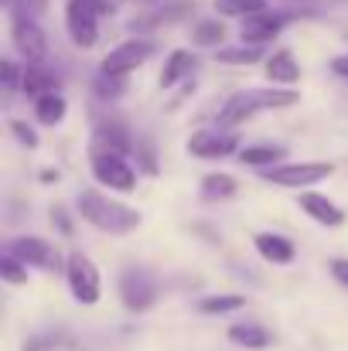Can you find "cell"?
Masks as SVG:
<instances>
[{"instance_id": "e0dca14e", "label": "cell", "mask_w": 348, "mask_h": 351, "mask_svg": "<svg viewBox=\"0 0 348 351\" xmlns=\"http://www.w3.org/2000/svg\"><path fill=\"white\" fill-rule=\"evenodd\" d=\"M297 75H301V69H297L290 51H273L266 58V79L270 82H297Z\"/></svg>"}, {"instance_id": "cb8c5ba5", "label": "cell", "mask_w": 348, "mask_h": 351, "mask_svg": "<svg viewBox=\"0 0 348 351\" xmlns=\"http://www.w3.org/2000/svg\"><path fill=\"white\" fill-rule=\"evenodd\" d=\"M232 195H235V181H232L229 174H209V178L202 181V198H209V202L232 198Z\"/></svg>"}, {"instance_id": "4dcf8cb0", "label": "cell", "mask_w": 348, "mask_h": 351, "mask_svg": "<svg viewBox=\"0 0 348 351\" xmlns=\"http://www.w3.org/2000/svg\"><path fill=\"white\" fill-rule=\"evenodd\" d=\"M332 276H335L342 287H348V259H335V263H332Z\"/></svg>"}, {"instance_id": "7402d4cb", "label": "cell", "mask_w": 348, "mask_h": 351, "mask_svg": "<svg viewBox=\"0 0 348 351\" xmlns=\"http://www.w3.org/2000/svg\"><path fill=\"white\" fill-rule=\"evenodd\" d=\"M34 117L41 119L45 126H55V123H62L65 117V99L55 93V96H45V99H38L34 103Z\"/></svg>"}, {"instance_id": "ac0fdd59", "label": "cell", "mask_w": 348, "mask_h": 351, "mask_svg": "<svg viewBox=\"0 0 348 351\" xmlns=\"http://www.w3.org/2000/svg\"><path fill=\"white\" fill-rule=\"evenodd\" d=\"M229 341L242 345V348H270L273 335L259 324H235V328H229Z\"/></svg>"}, {"instance_id": "603a6c76", "label": "cell", "mask_w": 348, "mask_h": 351, "mask_svg": "<svg viewBox=\"0 0 348 351\" xmlns=\"http://www.w3.org/2000/svg\"><path fill=\"white\" fill-rule=\"evenodd\" d=\"M259 110H277V106H294L297 93H283V89H249Z\"/></svg>"}, {"instance_id": "44dd1931", "label": "cell", "mask_w": 348, "mask_h": 351, "mask_svg": "<svg viewBox=\"0 0 348 351\" xmlns=\"http://www.w3.org/2000/svg\"><path fill=\"white\" fill-rule=\"evenodd\" d=\"M216 7H219V14H226V17H253V14H263L266 10V0H216Z\"/></svg>"}, {"instance_id": "277c9868", "label": "cell", "mask_w": 348, "mask_h": 351, "mask_svg": "<svg viewBox=\"0 0 348 351\" xmlns=\"http://www.w3.org/2000/svg\"><path fill=\"white\" fill-rule=\"evenodd\" d=\"M69 290L79 304L93 307L100 300V269L86 252H72L69 256Z\"/></svg>"}, {"instance_id": "7c38bea8", "label": "cell", "mask_w": 348, "mask_h": 351, "mask_svg": "<svg viewBox=\"0 0 348 351\" xmlns=\"http://www.w3.org/2000/svg\"><path fill=\"white\" fill-rule=\"evenodd\" d=\"M297 202H301V208H304V212H308L311 219H318V222H321V226H328V229H338V226L345 222V212H342L338 205H332V202H328L325 195L304 191V195H301Z\"/></svg>"}, {"instance_id": "f546056e", "label": "cell", "mask_w": 348, "mask_h": 351, "mask_svg": "<svg viewBox=\"0 0 348 351\" xmlns=\"http://www.w3.org/2000/svg\"><path fill=\"white\" fill-rule=\"evenodd\" d=\"M10 130L17 133V140H21L24 147H38V136H34V130H31L27 123H17V119H14V123H10Z\"/></svg>"}, {"instance_id": "f1b7e54d", "label": "cell", "mask_w": 348, "mask_h": 351, "mask_svg": "<svg viewBox=\"0 0 348 351\" xmlns=\"http://www.w3.org/2000/svg\"><path fill=\"white\" fill-rule=\"evenodd\" d=\"M21 82H24V75L17 72V65L14 62H3V93H7V99L21 89Z\"/></svg>"}, {"instance_id": "1f68e13d", "label": "cell", "mask_w": 348, "mask_h": 351, "mask_svg": "<svg viewBox=\"0 0 348 351\" xmlns=\"http://www.w3.org/2000/svg\"><path fill=\"white\" fill-rule=\"evenodd\" d=\"M332 69H335V75H348V55H338L332 62Z\"/></svg>"}, {"instance_id": "5bb4252c", "label": "cell", "mask_w": 348, "mask_h": 351, "mask_svg": "<svg viewBox=\"0 0 348 351\" xmlns=\"http://www.w3.org/2000/svg\"><path fill=\"white\" fill-rule=\"evenodd\" d=\"M130 136L123 126H100L93 133V154H113V157H126L130 154Z\"/></svg>"}, {"instance_id": "52a82bcc", "label": "cell", "mask_w": 348, "mask_h": 351, "mask_svg": "<svg viewBox=\"0 0 348 351\" xmlns=\"http://www.w3.org/2000/svg\"><path fill=\"white\" fill-rule=\"evenodd\" d=\"M7 256H14L17 263L24 266H38V269H58V252L45 242V239H34V235H21L7 245Z\"/></svg>"}, {"instance_id": "ffe728a7", "label": "cell", "mask_w": 348, "mask_h": 351, "mask_svg": "<svg viewBox=\"0 0 348 351\" xmlns=\"http://www.w3.org/2000/svg\"><path fill=\"white\" fill-rule=\"evenodd\" d=\"M287 150L283 147H273V143H263V147H246V150H239V160L242 164H249V167H277V160L283 157Z\"/></svg>"}, {"instance_id": "8992f818", "label": "cell", "mask_w": 348, "mask_h": 351, "mask_svg": "<svg viewBox=\"0 0 348 351\" xmlns=\"http://www.w3.org/2000/svg\"><path fill=\"white\" fill-rule=\"evenodd\" d=\"M14 48L27 58V65H41L48 55V38L31 17H14Z\"/></svg>"}, {"instance_id": "30bf717a", "label": "cell", "mask_w": 348, "mask_h": 351, "mask_svg": "<svg viewBox=\"0 0 348 351\" xmlns=\"http://www.w3.org/2000/svg\"><path fill=\"white\" fill-rule=\"evenodd\" d=\"M235 136L232 133H219V130H202V133H195L192 140H188V150L195 154V157H229L232 150H235Z\"/></svg>"}, {"instance_id": "2e32d148", "label": "cell", "mask_w": 348, "mask_h": 351, "mask_svg": "<svg viewBox=\"0 0 348 351\" xmlns=\"http://www.w3.org/2000/svg\"><path fill=\"white\" fill-rule=\"evenodd\" d=\"M259 106H256V99H253V93H235L229 103L222 106V113H219V123L222 126H239L242 119H249L256 113Z\"/></svg>"}, {"instance_id": "6da1fadb", "label": "cell", "mask_w": 348, "mask_h": 351, "mask_svg": "<svg viewBox=\"0 0 348 351\" xmlns=\"http://www.w3.org/2000/svg\"><path fill=\"white\" fill-rule=\"evenodd\" d=\"M76 208H79V215H82L89 226H96L100 232L126 235L140 226V215H137L133 208L119 205L113 198H103L100 191H89V188L76 195Z\"/></svg>"}, {"instance_id": "4fadbf2b", "label": "cell", "mask_w": 348, "mask_h": 351, "mask_svg": "<svg viewBox=\"0 0 348 351\" xmlns=\"http://www.w3.org/2000/svg\"><path fill=\"white\" fill-rule=\"evenodd\" d=\"M256 252H259L266 263H277V266H287V263H294V256H297V249H294L290 239L273 235V232L256 235Z\"/></svg>"}, {"instance_id": "d4e9b609", "label": "cell", "mask_w": 348, "mask_h": 351, "mask_svg": "<svg viewBox=\"0 0 348 351\" xmlns=\"http://www.w3.org/2000/svg\"><path fill=\"white\" fill-rule=\"evenodd\" d=\"M239 307H246V300H242L239 293H219V297H205V300L198 304V311H202V314H232V311H239Z\"/></svg>"}, {"instance_id": "4316f807", "label": "cell", "mask_w": 348, "mask_h": 351, "mask_svg": "<svg viewBox=\"0 0 348 351\" xmlns=\"http://www.w3.org/2000/svg\"><path fill=\"white\" fill-rule=\"evenodd\" d=\"M222 34H226V31H222L219 21H202V24L195 27V41H198V45H219Z\"/></svg>"}, {"instance_id": "5b68a950", "label": "cell", "mask_w": 348, "mask_h": 351, "mask_svg": "<svg viewBox=\"0 0 348 351\" xmlns=\"http://www.w3.org/2000/svg\"><path fill=\"white\" fill-rule=\"evenodd\" d=\"M93 174L110 191H130L133 181H137V174L126 164V157H113V154H93Z\"/></svg>"}, {"instance_id": "d6986e66", "label": "cell", "mask_w": 348, "mask_h": 351, "mask_svg": "<svg viewBox=\"0 0 348 351\" xmlns=\"http://www.w3.org/2000/svg\"><path fill=\"white\" fill-rule=\"evenodd\" d=\"M192 69H195L192 51H185V48L171 51V58H167V65H164V72H161V86H164V89H171V86H174V82H181Z\"/></svg>"}, {"instance_id": "3957f363", "label": "cell", "mask_w": 348, "mask_h": 351, "mask_svg": "<svg viewBox=\"0 0 348 351\" xmlns=\"http://www.w3.org/2000/svg\"><path fill=\"white\" fill-rule=\"evenodd\" d=\"M332 164L325 160H311V164H277L270 171H259L263 181H273V184H283V188H308V184H318L325 178H332Z\"/></svg>"}, {"instance_id": "484cf974", "label": "cell", "mask_w": 348, "mask_h": 351, "mask_svg": "<svg viewBox=\"0 0 348 351\" xmlns=\"http://www.w3.org/2000/svg\"><path fill=\"white\" fill-rule=\"evenodd\" d=\"M259 48L256 45H239V48H222L219 51V62L226 65H249V62H259Z\"/></svg>"}, {"instance_id": "ba28073f", "label": "cell", "mask_w": 348, "mask_h": 351, "mask_svg": "<svg viewBox=\"0 0 348 351\" xmlns=\"http://www.w3.org/2000/svg\"><path fill=\"white\" fill-rule=\"evenodd\" d=\"M119 297H123V304L130 311H147L154 304V297H157V287H154V280L143 269H133L130 266L119 276Z\"/></svg>"}, {"instance_id": "9a60e30c", "label": "cell", "mask_w": 348, "mask_h": 351, "mask_svg": "<svg viewBox=\"0 0 348 351\" xmlns=\"http://www.w3.org/2000/svg\"><path fill=\"white\" fill-rule=\"evenodd\" d=\"M21 89H24L27 96H34V99H45V96H55V93H58V79H55L45 65H27Z\"/></svg>"}, {"instance_id": "9c48e42d", "label": "cell", "mask_w": 348, "mask_h": 351, "mask_svg": "<svg viewBox=\"0 0 348 351\" xmlns=\"http://www.w3.org/2000/svg\"><path fill=\"white\" fill-rule=\"evenodd\" d=\"M147 55H150V41H123L119 48H113V51L103 58V75L123 79V75L133 72L140 62H147Z\"/></svg>"}, {"instance_id": "7a4b0ae2", "label": "cell", "mask_w": 348, "mask_h": 351, "mask_svg": "<svg viewBox=\"0 0 348 351\" xmlns=\"http://www.w3.org/2000/svg\"><path fill=\"white\" fill-rule=\"evenodd\" d=\"M113 7L106 0H69V10H65V24H69V34L79 48H93L96 38H100V17L110 14Z\"/></svg>"}, {"instance_id": "83f0119b", "label": "cell", "mask_w": 348, "mask_h": 351, "mask_svg": "<svg viewBox=\"0 0 348 351\" xmlns=\"http://www.w3.org/2000/svg\"><path fill=\"white\" fill-rule=\"evenodd\" d=\"M0 269H3V280H7V283H24V280H27V269H24L14 256H7V252H3V259H0Z\"/></svg>"}, {"instance_id": "8fae6325", "label": "cell", "mask_w": 348, "mask_h": 351, "mask_svg": "<svg viewBox=\"0 0 348 351\" xmlns=\"http://www.w3.org/2000/svg\"><path fill=\"white\" fill-rule=\"evenodd\" d=\"M280 27H283V17H277L270 10L253 14V17L242 21V45H256L259 48L263 41H270L273 34H280Z\"/></svg>"}]
</instances>
